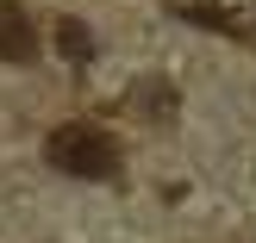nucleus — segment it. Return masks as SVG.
I'll return each mask as SVG.
<instances>
[{
    "label": "nucleus",
    "instance_id": "1",
    "mask_svg": "<svg viewBox=\"0 0 256 243\" xmlns=\"http://www.w3.org/2000/svg\"><path fill=\"white\" fill-rule=\"evenodd\" d=\"M44 156H50V169L75 175V181H112V175H119V144H112L100 125H88V119L56 125V131L44 137Z\"/></svg>",
    "mask_w": 256,
    "mask_h": 243
},
{
    "label": "nucleus",
    "instance_id": "2",
    "mask_svg": "<svg viewBox=\"0 0 256 243\" xmlns=\"http://www.w3.org/2000/svg\"><path fill=\"white\" fill-rule=\"evenodd\" d=\"M0 62H38V25L19 0H0Z\"/></svg>",
    "mask_w": 256,
    "mask_h": 243
},
{
    "label": "nucleus",
    "instance_id": "3",
    "mask_svg": "<svg viewBox=\"0 0 256 243\" xmlns=\"http://www.w3.org/2000/svg\"><path fill=\"white\" fill-rule=\"evenodd\" d=\"M56 44H62L69 62H94V37H88L82 19H56Z\"/></svg>",
    "mask_w": 256,
    "mask_h": 243
},
{
    "label": "nucleus",
    "instance_id": "4",
    "mask_svg": "<svg viewBox=\"0 0 256 243\" xmlns=\"http://www.w3.org/2000/svg\"><path fill=\"white\" fill-rule=\"evenodd\" d=\"M132 100H138V106H156V119H169V106H175V94H169V87H132Z\"/></svg>",
    "mask_w": 256,
    "mask_h": 243
}]
</instances>
